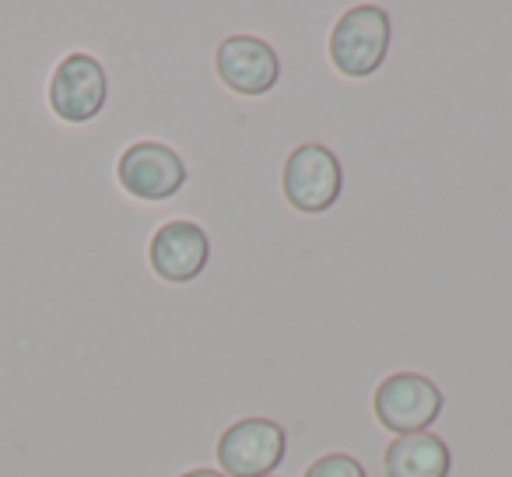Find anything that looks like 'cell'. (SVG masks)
Returning a JSON list of instances; mask_svg holds the SVG:
<instances>
[{
    "mask_svg": "<svg viewBox=\"0 0 512 477\" xmlns=\"http://www.w3.org/2000/svg\"><path fill=\"white\" fill-rule=\"evenodd\" d=\"M116 179L137 200H169L186 186V165L179 151L158 141H137L116 162Z\"/></svg>",
    "mask_w": 512,
    "mask_h": 477,
    "instance_id": "5b68a950",
    "label": "cell"
},
{
    "mask_svg": "<svg viewBox=\"0 0 512 477\" xmlns=\"http://www.w3.org/2000/svg\"><path fill=\"white\" fill-rule=\"evenodd\" d=\"M344 186V169L337 155L323 144H302L288 155L281 172L285 200L302 214H323L337 204Z\"/></svg>",
    "mask_w": 512,
    "mask_h": 477,
    "instance_id": "277c9868",
    "label": "cell"
},
{
    "mask_svg": "<svg viewBox=\"0 0 512 477\" xmlns=\"http://www.w3.org/2000/svg\"><path fill=\"white\" fill-rule=\"evenodd\" d=\"M288 435L271 418H242L228 425L218 439V467L225 477H271L281 467Z\"/></svg>",
    "mask_w": 512,
    "mask_h": 477,
    "instance_id": "3957f363",
    "label": "cell"
},
{
    "mask_svg": "<svg viewBox=\"0 0 512 477\" xmlns=\"http://www.w3.org/2000/svg\"><path fill=\"white\" fill-rule=\"evenodd\" d=\"M372 411H376L379 425L393 435L428 432L432 421L442 414V390L418 372H393L376 386Z\"/></svg>",
    "mask_w": 512,
    "mask_h": 477,
    "instance_id": "7a4b0ae2",
    "label": "cell"
},
{
    "mask_svg": "<svg viewBox=\"0 0 512 477\" xmlns=\"http://www.w3.org/2000/svg\"><path fill=\"white\" fill-rule=\"evenodd\" d=\"M214 67L225 88H232L235 95H267L281 74L274 46L256 36H228L214 53Z\"/></svg>",
    "mask_w": 512,
    "mask_h": 477,
    "instance_id": "52a82bcc",
    "label": "cell"
},
{
    "mask_svg": "<svg viewBox=\"0 0 512 477\" xmlns=\"http://www.w3.org/2000/svg\"><path fill=\"white\" fill-rule=\"evenodd\" d=\"M183 477H225L221 470H186Z\"/></svg>",
    "mask_w": 512,
    "mask_h": 477,
    "instance_id": "8fae6325",
    "label": "cell"
},
{
    "mask_svg": "<svg viewBox=\"0 0 512 477\" xmlns=\"http://www.w3.org/2000/svg\"><path fill=\"white\" fill-rule=\"evenodd\" d=\"M390 53V18L383 8L358 4L330 32V64L344 78H369Z\"/></svg>",
    "mask_w": 512,
    "mask_h": 477,
    "instance_id": "6da1fadb",
    "label": "cell"
},
{
    "mask_svg": "<svg viewBox=\"0 0 512 477\" xmlns=\"http://www.w3.org/2000/svg\"><path fill=\"white\" fill-rule=\"evenodd\" d=\"M306 477H369L365 467L348 453H327L306 470Z\"/></svg>",
    "mask_w": 512,
    "mask_h": 477,
    "instance_id": "30bf717a",
    "label": "cell"
},
{
    "mask_svg": "<svg viewBox=\"0 0 512 477\" xmlns=\"http://www.w3.org/2000/svg\"><path fill=\"white\" fill-rule=\"evenodd\" d=\"M151 271L169 285H186L200 278V271L211 260V239L193 221H165L148 246Z\"/></svg>",
    "mask_w": 512,
    "mask_h": 477,
    "instance_id": "ba28073f",
    "label": "cell"
},
{
    "mask_svg": "<svg viewBox=\"0 0 512 477\" xmlns=\"http://www.w3.org/2000/svg\"><path fill=\"white\" fill-rule=\"evenodd\" d=\"M109 95L106 71L88 53H71L50 78V109L64 123H88L102 113Z\"/></svg>",
    "mask_w": 512,
    "mask_h": 477,
    "instance_id": "8992f818",
    "label": "cell"
},
{
    "mask_svg": "<svg viewBox=\"0 0 512 477\" xmlns=\"http://www.w3.org/2000/svg\"><path fill=\"white\" fill-rule=\"evenodd\" d=\"M449 467V446L432 432L397 435L383 456L386 477H449Z\"/></svg>",
    "mask_w": 512,
    "mask_h": 477,
    "instance_id": "9c48e42d",
    "label": "cell"
}]
</instances>
